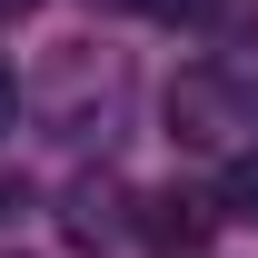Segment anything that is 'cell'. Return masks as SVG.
I'll return each instance as SVG.
<instances>
[{
	"instance_id": "6da1fadb",
	"label": "cell",
	"mask_w": 258,
	"mask_h": 258,
	"mask_svg": "<svg viewBox=\"0 0 258 258\" xmlns=\"http://www.w3.org/2000/svg\"><path fill=\"white\" fill-rule=\"evenodd\" d=\"M219 219H228V209H219L209 189H149L139 209H129V228H139L159 258H199L209 238H219Z\"/></svg>"
},
{
	"instance_id": "7a4b0ae2",
	"label": "cell",
	"mask_w": 258,
	"mask_h": 258,
	"mask_svg": "<svg viewBox=\"0 0 258 258\" xmlns=\"http://www.w3.org/2000/svg\"><path fill=\"white\" fill-rule=\"evenodd\" d=\"M159 109H169V139H189V149H219L228 129H238V90H228L219 70H179Z\"/></svg>"
},
{
	"instance_id": "3957f363",
	"label": "cell",
	"mask_w": 258,
	"mask_h": 258,
	"mask_svg": "<svg viewBox=\"0 0 258 258\" xmlns=\"http://www.w3.org/2000/svg\"><path fill=\"white\" fill-rule=\"evenodd\" d=\"M219 209H228V219H258V149H238V159H228V179H219Z\"/></svg>"
},
{
	"instance_id": "277c9868",
	"label": "cell",
	"mask_w": 258,
	"mask_h": 258,
	"mask_svg": "<svg viewBox=\"0 0 258 258\" xmlns=\"http://www.w3.org/2000/svg\"><path fill=\"white\" fill-rule=\"evenodd\" d=\"M109 228H119V219H109V189H80V199H70V238H109Z\"/></svg>"
},
{
	"instance_id": "5b68a950",
	"label": "cell",
	"mask_w": 258,
	"mask_h": 258,
	"mask_svg": "<svg viewBox=\"0 0 258 258\" xmlns=\"http://www.w3.org/2000/svg\"><path fill=\"white\" fill-rule=\"evenodd\" d=\"M20 209H30V189H20V179L0 169V219H20Z\"/></svg>"
},
{
	"instance_id": "8992f818",
	"label": "cell",
	"mask_w": 258,
	"mask_h": 258,
	"mask_svg": "<svg viewBox=\"0 0 258 258\" xmlns=\"http://www.w3.org/2000/svg\"><path fill=\"white\" fill-rule=\"evenodd\" d=\"M149 10H159V20H199L209 0H149Z\"/></svg>"
},
{
	"instance_id": "52a82bcc",
	"label": "cell",
	"mask_w": 258,
	"mask_h": 258,
	"mask_svg": "<svg viewBox=\"0 0 258 258\" xmlns=\"http://www.w3.org/2000/svg\"><path fill=\"white\" fill-rule=\"evenodd\" d=\"M10 119H20V90H10V70H0V129H10Z\"/></svg>"
},
{
	"instance_id": "ba28073f",
	"label": "cell",
	"mask_w": 258,
	"mask_h": 258,
	"mask_svg": "<svg viewBox=\"0 0 258 258\" xmlns=\"http://www.w3.org/2000/svg\"><path fill=\"white\" fill-rule=\"evenodd\" d=\"M30 10H40V0H0V30H10V20H30Z\"/></svg>"
},
{
	"instance_id": "9c48e42d",
	"label": "cell",
	"mask_w": 258,
	"mask_h": 258,
	"mask_svg": "<svg viewBox=\"0 0 258 258\" xmlns=\"http://www.w3.org/2000/svg\"><path fill=\"white\" fill-rule=\"evenodd\" d=\"M248 109H258V99H248Z\"/></svg>"
}]
</instances>
